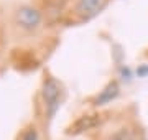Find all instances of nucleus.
<instances>
[{
    "mask_svg": "<svg viewBox=\"0 0 148 140\" xmlns=\"http://www.w3.org/2000/svg\"><path fill=\"white\" fill-rule=\"evenodd\" d=\"M43 101H45V109H46V115L49 119L54 117V114L59 109V96H61V87L58 81L53 78H48L43 82Z\"/></svg>",
    "mask_w": 148,
    "mask_h": 140,
    "instance_id": "obj_1",
    "label": "nucleus"
},
{
    "mask_svg": "<svg viewBox=\"0 0 148 140\" xmlns=\"http://www.w3.org/2000/svg\"><path fill=\"white\" fill-rule=\"evenodd\" d=\"M15 18L23 30H35L41 23V12L32 5H23L16 10Z\"/></svg>",
    "mask_w": 148,
    "mask_h": 140,
    "instance_id": "obj_2",
    "label": "nucleus"
},
{
    "mask_svg": "<svg viewBox=\"0 0 148 140\" xmlns=\"http://www.w3.org/2000/svg\"><path fill=\"white\" fill-rule=\"evenodd\" d=\"M107 2L109 0H77V3H76V13L81 18L89 20L92 16L99 15L106 8Z\"/></svg>",
    "mask_w": 148,
    "mask_h": 140,
    "instance_id": "obj_3",
    "label": "nucleus"
},
{
    "mask_svg": "<svg viewBox=\"0 0 148 140\" xmlns=\"http://www.w3.org/2000/svg\"><path fill=\"white\" fill-rule=\"evenodd\" d=\"M119 92H120L119 82H117V81L109 82V84H107V86L104 87V89H102L99 94H97L94 104H95V106H106V104L112 102V101H114V99L119 96Z\"/></svg>",
    "mask_w": 148,
    "mask_h": 140,
    "instance_id": "obj_4",
    "label": "nucleus"
},
{
    "mask_svg": "<svg viewBox=\"0 0 148 140\" xmlns=\"http://www.w3.org/2000/svg\"><path fill=\"white\" fill-rule=\"evenodd\" d=\"M99 124H101V119L97 117V115H84V117H79L69 127V134H81L84 130L94 129Z\"/></svg>",
    "mask_w": 148,
    "mask_h": 140,
    "instance_id": "obj_5",
    "label": "nucleus"
},
{
    "mask_svg": "<svg viewBox=\"0 0 148 140\" xmlns=\"http://www.w3.org/2000/svg\"><path fill=\"white\" fill-rule=\"evenodd\" d=\"M21 140H40V135H38V130L35 127H30L23 132L21 135Z\"/></svg>",
    "mask_w": 148,
    "mask_h": 140,
    "instance_id": "obj_6",
    "label": "nucleus"
},
{
    "mask_svg": "<svg viewBox=\"0 0 148 140\" xmlns=\"http://www.w3.org/2000/svg\"><path fill=\"white\" fill-rule=\"evenodd\" d=\"M110 140H132V139H130V134H128L127 129H120L119 132H115L112 135Z\"/></svg>",
    "mask_w": 148,
    "mask_h": 140,
    "instance_id": "obj_7",
    "label": "nucleus"
},
{
    "mask_svg": "<svg viewBox=\"0 0 148 140\" xmlns=\"http://www.w3.org/2000/svg\"><path fill=\"white\" fill-rule=\"evenodd\" d=\"M137 76H138V78H147V76H148V66H147V65L138 66V69H137Z\"/></svg>",
    "mask_w": 148,
    "mask_h": 140,
    "instance_id": "obj_8",
    "label": "nucleus"
},
{
    "mask_svg": "<svg viewBox=\"0 0 148 140\" xmlns=\"http://www.w3.org/2000/svg\"><path fill=\"white\" fill-rule=\"evenodd\" d=\"M120 76H122V79H127V81H130L132 73H130V69H128V68H122V69H120Z\"/></svg>",
    "mask_w": 148,
    "mask_h": 140,
    "instance_id": "obj_9",
    "label": "nucleus"
}]
</instances>
